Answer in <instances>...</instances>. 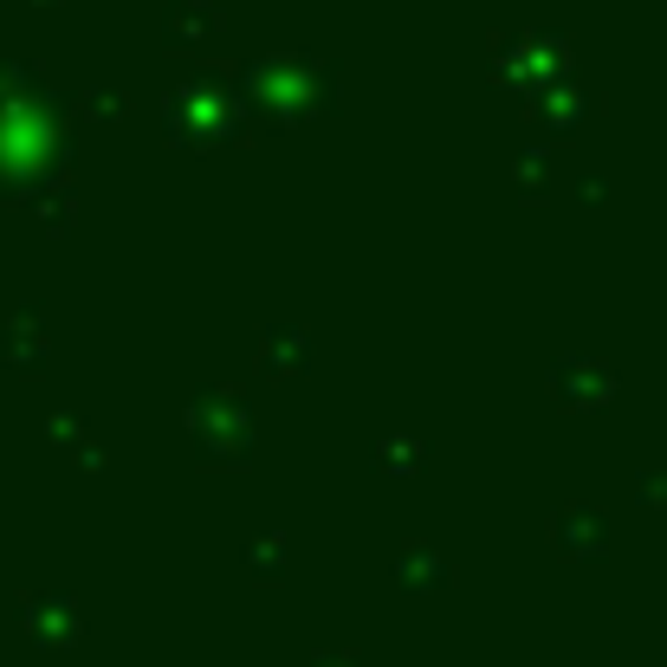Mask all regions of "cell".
Segmentation results:
<instances>
[{"label":"cell","mask_w":667,"mask_h":667,"mask_svg":"<svg viewBox=\"0 0 667 667\" xmlns=\"http://www.w3.org/2000/svg\"><path fill=\"white\" fill-rule=\"evenodd\" d=\"M260 364H266V370H305V364H311L305 331H286V325H279V331H266L260 337Z\"/></svg>","instance_id":"6da1fadb"},{"label":"cell","mask_w":667,"mask_h":667,"mask_svg":"<svg viewBox=\"0 0 667 667\" xmlns=\"http://www.w3.org/2000/svg\"><path fill=\"white\" fill-rule=\"evenodd\" d=\"M13 357H20V370H39V364H46V337L39 331H7V364H13Z\"/></svg>","instance_id":"277c9868"},{"label":"cell","mask_w":667,"mask_h":667,"mask_svg":"<svg viewBox=\"0 0 667 667\" xmlns=\"http://www.w3.org/2000/svg\"><path fill=\"white\" fill-rule=\"evenodd\" d=\"M447 577H454L447 557H435L428 545H408V551H402V584H408V590H441Z\"/></svg>","instance_id":"7a4b0ae2"},{"label":"cell","mask_w":667,"mask_h":667,"mask_svg":"<svg viewBox=\"0 0 667 667\" xmlns=\"http://www.w3.org/2000/svg\"><path fill=\"white\" fill-rule=\"evenodd\" d=\"M421 460H428V447L421 441H382L376 447V467H389V474H415Z\"/></svg>","instance_id":"3957f363"}]
</instances>
